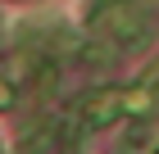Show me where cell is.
Segmentation results:
<instances>
[{"label": "cell", "instance_id": "1", "mask_svg": "<svg viewBox=\"0 0 159 154\" xmlns=\"http://www.w3.org/2000/svg\"><path fill=\"white\" fill-rule=\"evenodd\" d=\"M155 109V86H132V91H118V86H105V91H91L77 104V122L86 131L109 127L123 113H150Z\"/></svg>", "mask_w": 159, "mask_h": 154}, {"label": "cell", "instance_id": "2", "mask_svg": "<svg viewBox=\"0 0 159 154\" xmlns=\"http://www.w3.org/2000/svg\"><path fill=\"white\" fill-rule=\"evenodd\" d=\"M96 27L105 32V46L109 50H132L146 41V14H141V0L136 5H114L105 9V18H96Z\"/></svg>", "mask_w": 159, "mask_h": 154}, {"label": "cell", "instance_id": "3", "mask_svg": "<svg viewBox=\"0 0 159 154\" xmlns=\"http://www.w3.org/2000/svg\"><path fill=\"white\" fill-rule=\"evenodd\" d=\"M9 104H14V91H9L5 82H0V109H9Z\"/></svg>", "mask_w": 159, "mask_h": 154}, {"label": "cell", "instance_id": "4", "mask_svg": "<svg viewBox=\"0 0 159 154\" xmlns=\"http://www.w3.org/2000/svg\"><path fill=\"white\" fill-rule=\"evenodd\" d=\"M146 5H150V9H159V0H146Z\"/></svg>", "mask_w": 159, "mask_h": 154}]
</instances>
